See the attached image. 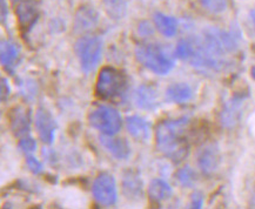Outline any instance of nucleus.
Segmentation results:
<instances>
[{
    "label": "nucleus",
    "instance_id": "22",
    "mask_svg": "<svg viewBox=\"0 0 255 209\" xmlns=\"http://www.w3.org/2000/svg\"><path fill=\"white\" fill-rule=\"evenodd\" d=\"M103 7L113 20H122L126 17L128 4L127 0H103Z\"/></svg>",
    "mask_w": 255,
    "mask_h": 209
},
{
    "label": "nucleus",
    "instance_id": "2",
    "mask_svg": "<svg viewBox=\"0 0 255 209\" xmlns=\"http://www.w3.org/2000/svg\"><path fill=\"white\" fill-rule=\"evenodd\" d=\"M134 55L146 70L158 76H166L175 66L172 55L158 44H140L134 50Z\"/></svg>",
    "mask_w": 255,
    "mask_h": 209
},
{
    "label": "nucleus",
    "instance_id": "24",
    "mask_svg": "<svg viewBox=\"0 0 255 209\" xmlns=\"http://www.w3.org/2000/svg\"><path fill=\"white\" fill-rule=\"evenodd\" d=\"M199 4L204 7L206 11L213 13V14H220L227 9V0H198Z\"/></svg>",
    "mask_w": 255,
    "mask_h": 209
},
{
    "label": "nucleus",
    "instance_id": "13",
    "mask_svg": "<svg viewBox=\"0 0 255 209\" xmlns=\"http://www.w3.org/2000/svg\"><path fill=\"white\" fill-rule=\"evenodd\" d=\"M9 125L15 138H24L31 132V112L27 107L17 106L11 110Z\"/></svg>",
    "mask_w": 255,
    "mask_h": 209
},
{
    "label": "nucleus",
    "instance_id": "25",
    "mask_svg": "<svg viewBox=\"0 0 255 209\" xmlns=\"http://www.w3.org/2000/svg\"><path fill=\"white\" fill-rule=\"evenodd\" d=\"M18 148L20 149L22 153H25L26 155L32 154V153L35 152V149H37V141H35L32 136L26 135L24 138L19 140Z\"/></svg>",
    "mask_w": 255,
    "mask_h": 209
},
{
    "label": "nucleus",
    "instance_id": "31",
    "mask_svg": "<svg viewBox=\"0 0 255 209\" xmlns=\"http://www.w3.org/2000/svg\"><path fill=\"white\" fill-rule=\"evenodd\" d=\"M250 17H251V20L253 21V24L255 25V9H251Z\"/></svg>",
    "mask_w": 255,
    "mask_h": 209
},
{
    "label": "nucleus",
    "instance_id": "28",
    "mask_svg": "<svg viewBox=\"0 0 255 209\" xmlns=\"http://www.w3.org/2000/svg\"><path fill=\"white\" fill-rule=\"evenodd\" d=\"M204 206V197L200 192L193 193L191 197V207L195 209H200Z\"/></svg>",
    "mask_w": 255,
    "mask_h": 209
},
{
    "label": "nucleus",
    "instance_id": "3",
    "mask_svg": "<svg viewBox=\"0 0 255 209\" xmlns=\"http://www.w3.org/2000/svg\"><path fill=\"white\" fill-rule=\"evenodd\" d=\"M127 87L126 76L112 66H105L98 74L96 83L97 96L103 100H111L122 97Z\"/></svg>",
    "mask_w": 255,
    "mask_h": 209
},
{
    "label": "nucleus",
    "instance_id": "1",
    "mask_svg": "<svg viewBox=\"0 0 255 209\" xmlns=\"http://www.w3.org/2000/svg\"><path fill=\"white\" fill-rule=\"evenodd\" d=\"M189 122V117L181 116L178 119L163 120L155 128L156 147L162 154L175 162L182 161L188 155Z\"/></svg>",
    "mask_w": 255,
    "mask_h": 209
},
{
    "label": "nucleus",
    "instance_id": "27",
    "mask_svg": "<svg viewBox=\"0 0 255 209\" xmlns=\"http://www.w3.org/2000/svg\"><path fill=\"white\" fill-rule=\"evenodd\" d=\"M11 94V86H9L8 80L6 78H1V85H0V96L1 101H6Z\"/></svg>",
    "mask_w": 255,
    "mask_h": 209
},
{
    "label": "nucleus",
    "instance_id": "32",
    "mask_svg": "<svg viewBox=\"0 0 255 209\" xmlns=\"http://www.w3.org/2000/svg\"><path fill=\"white\" fill-rule=\"evenodd\" d=\"M251 76L255 80V66H253V67L251 68Z\"/></svg>",
    "mask_w": 255,
    "mask_h": 209
},
{
    "label": "nucleus",
    "instance_id": "9",
    "mask_svg": "<svg viewBox=\"0 0 255 209\" xmlns=\"http://www.w3.org/2000/svg\"><path fill=\"white\" fill-rule=\"evenodd\" d=\"M123 194L127 200L140 201L145 197L143 181L140 172L135 168H127L123 173L122 179Z\"/></svg>",
    "mask_w": 255,
    "mask_h": 209
},
{
    "label": "nucleus",
    "instance_id": "6",
    "mask_svg": "<svg viewBox=\"0 0 255 209\" xmlns=\"http://www.w3.org/2000/svg\"><path fill=\"white\" fill-rule=\"evenodd\" d=\"M199 40L209 53L222 60H225L227 54L233 53L238 47L237 37L233 33L215 27L206 28L202 38Z\"/></svg>",
    "mask_w": 255,
    "mask_h": 209
},
{
    "label": "nucleus",
    "instance_id": "23",
    "mask_svg": "<svg viewBox=\"0 0 255 209\" xmlns=\"http://www.w3.org/2000/svg\"><path fill=\"white\" fill-rule=\"evenodd\" d=\"M176 180L179 181L180 185L184 186V187L191 188L197 182V174H195V172L189 166H186V167L180 168L176 172Z\"/></svg>",
    "mask_w": 255,
    "mask_h": 209
},
{
    "label": "nucleus",
    "instance_id": "18",
    "mask_svg": "<svg viewBox=\"0 0 255 209\" xmlns=\"http://www.w3.org/2000/svg\"><path fill=\"white\" fill-rule=\"evenodd\" d=\"M100 143L117 160H126L130 154V147L128 142L123 138H116V135H101Z\"/></svg>",
    "mask_w": 255,
    "mask_h": 209
},
{
    "label": "nucleus",
    "instance_id": "14",
    "mask_svg": "<svg viewBox=\"0 0 255 209\" xmlns=\"http://www.w3.org/2000/svg\"><path fill=\"white\" fill-rule=\"evenodd\" d=\"M21 50L17 42L12 40H2L0 44V60L4 70L9 74H14L19 60H20Z\"/></svg>",
    "mask_w": 255,
    "mask_h": 209
},
{
    "label": "nucleus",
    "instance_id": "16",
    "mask_svg": "<svg viewBox=\"0 0 255 209\" xmlns=\"http://www.w3.org/2000/svg\"><path fill=\"white\" fill-rule=\"evenodd\" d=\"M126 128L130 136L139 141H146L151 138L152 125L141 115H129L126 117Z\"/></svg>",
    "mask_w": 255,
    "mask_h": 209
},
{
    "label": "nucleus",
    "instance_id": "11",
    "mask_svg": "<svg viewBox=\"0 0 255 209\" xmlns=\"http://www.w3.org/2000/svg\"><path fill=\"white\" fill-rule=\"evenodd\" d=\"M99 12L93 6L83 5L77 9L74 15V31L77 33H87L99 24Z\"/></svg>",
    "mask_w": 255,
    "mask_h": 209
},
{
    "label": "nucleus",
    "instance_id": "5",
    "mask_svg": "<svg viewBox=\"0 0 255 209\" xmlns=\"http://www.w3.org/2000/svg\"><path fill=\"white\" fill-rule=\"evenodd\" d=\"M88 123L103 135L114 136L123 127V117L112 106L98 104L90 110L87 115Z\"/></svg>",
    "mask_w": 255,
    "mask_h": 209
},
{
    "label": "nucleus",
    "instance_id": "20",
    "mask_svg": "<svg viewBox=\"0 0 255 209\" xmlns=\"http://www.w3.org/2000/svg\"><path fill=\"white\" fill-rule=\"evenodd\" d=\"M193 91L186 83H175L169 85L166 90V98L174 104H186L192 99Z\"/></svg>",
    "mask_w": 255,
    "mask_h": 209
},
{
    "label": "nucleus",
    "instance_id": "15",
    "mask_svg": "<svg viewBox=\"0 0 255 209\" xmlns=\"http://www.w3.org/2000/svg\"><path fill=\"white\" fill-rule=\"evenodd\" d=\"M133 100L138 108L143 110H153L158 106V92L152 85L142 84L134 91Z\"/></svg>",
    "mask_w": 255,
    "mask_h": 209
},
{
    "label": "nucleus",
    "instance_id": "7",
    "mask_svg": "<svg viewBox=\"0 0 255 209\" xmlns=\"http://www.w3.org/2000/svg\"><path fill=\"white\" fill-rule=\"evenodd\" d=\"M92 194L94 200L105 207L114 206L118 201L117 182L113 175L109 173H101L96 178L92 185Z\"/></svg>",
    "mask_w": 255,
    "mask_h": 209
},
{
    "label": "nucleus",
    "instance_id": "8",
    "mask_svg": "<svg viewBox=\"0 0 255 209\" xmlns=\"http://www.w3.org/2000/svg\"><path fill=\"white\" fill-rule=\"evenodd\" d=\"M12 6L17 14L20 28L22 31L28 32L35 25L40 15L38 0H18L13 2Z\"/></svg>",
    "mask_w": 255,
    "mask_h": 209
},
{
    "label": "nucleus",
    "instance_id": "17",
    "mask_svg": "<svg viewBox=\"0 0 255 209\" xmlns=\"http://www.w3.org/2000/svg\"><path fill=\"white\" fill-rule=\"evenodd\" d=\"M245 101V96H234L225 104L221 112V123L227 128L237 125L241 115V108Z\"/></svg>",
    "mask_w": 255,
    "mask_h": 209
},
{
    "label": "nucleus",
    "instance_id": "21",
    "mask_svg": "<svg viewBox=\"0 0 255 209\" xmlns=\"http://www.w3.org/2000/svg\"><path fill=\"white\" fill-rule=\"evenodd\" d=\"M173 189L162 179H153L148 185V197L153 202H163L172 197Z\"/></svg>",
    "mask_w": 255,
    "mask_h": 209
},
{
    "label": "nucleus",
    "instance_id": "12",
    "mask_svg": "<svg viewBox=\"0 0 255 209\" xmlns=\"http://www.w3.org/2000/svg\"><path fill=\"white\" fill-rule=\"evenodd\" d=\"M221 163V154L215 143L206 145L198 154V166L205 175H212L218 171Z\"/></svg>",
    "mask_w": 255,
    "mask_h": 209
},
{
    "label": "nucleus",
    "instance_id": "10",
    "mask_svg": "<svg viewBox=\"0 0 255 209\" xmlns=\"http://www.w3.org/2000/svg\"><path fill=\"white\" fill-rule=\"evenodd\" d=\"M35 128L40 140L46 145H52L55 138L58 125L53 115L45 108L39 107L35 113Z\"/></svg>",
    "mask_w": 255,
    "mask_h": 209
},
{
    "label": "nucleus",
    "instance_id": "4",
    "mask_svg": "<svg viewBox=\"0 0 255 209\" xmlns=\"http://www.w3.org/2000/svg\"><path fill=\"white\" fill-rule=\"evenodd\" d=\"M74 52L81 70L91 73L98 67L103 58V40L97 35L85 34L74 44Z\"/></svg>",
    "mask_w": 255,
    "mask_h": 209
},
{
    "label": "nucleus",
    "instance_id": "26",
    "mask_svg": "<svg viewBox=\"0 0 255 209\" xmlns=\"http://www.w3.org/2000/svg\"><path fill=\"white\" fill-rule=\"evenodd\" d=\"M26 165L29 171L33 173L34 175L41 174L42 171H44V167H42V163L39 161V160L33 156L32 154L26 155Z\"/></svg>",
    "mask_w": 255,
    "mask_h": 209
},
{
    "label": "nucleus",
    "instance_id": "29",
    "mask_svg": "<svg viewBox=\"0 0 255 209\" xmlns=\"http://www.w3.org/2000/svg\"><path fill=\"white\" fill-rule=\"evenodd\" d=\"M139 33L142 35V37H148V35H152L154 29H153L151 22L148 21H141L138 26Z\"/></svg>",
    "mask_w": 255,
    "mask_h": 209
},
{
    "label": "nucleus",
    "instance_id": "19",
    "mask_svg": "<svg viewBox=\"0 0 255 209\" xmlns=\"http://www.w3.org/2000/svg\"><path fill=\"white\" fill-rule=\"evenodd\" d=\"M153 20H154V26L155 28L161 33L162 35L167 38L174 37L178 32V20L172 15L165 14V13L156 12L154 13V17H153Z\"/></svg>",
    "mask_w": 255,
    "mask_h": 209
},
{
    "label": "nucleus",
    "instance_id": "30",
    "mask_svg": "<svg viewBox=\"0 0 255 209\" xmlns=\"http://www.w3.org/2000/svg\"><path fill=\"white\" fill-rule=\"evenodd\" d=\"M8 15V7L6 0H1V21L5 22L6 18Z\"/></svg>",
    "mask_w": 255,
    "mask_h": 209
}]
</instances>
